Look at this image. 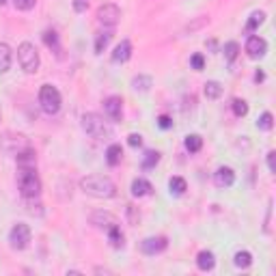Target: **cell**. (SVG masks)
<instances>
[{"instance_id": "9", "label": "cell", "mask_w": 276, "mask_h": 276, "mask_svg": "<svg viewBox=\"0 0 276 276\" xmlns=\"http://www.w3.org/2000/svg\"><path fill=\"white\" fill-rule=\"evenodd\" d=\"M166 246H169V242H166V237L158 235V237H147V239H143L141 250L145 252V255L154 257V255H160V252H164V250H166Z\"/></svg>"}, {"instance_id": "30", "label": "cell", "mask_w": 276, "mask_h": 276, "mask_svg": "<svg viewBox=\"0 0 276 276\" xmlns=\"http://www.w3.org/2000/svg\"><path fill=\"white\" fill-rule=\"evenodd\" d=\"M257 127L263 129V132H270V129L274 127V117H272L270 112H263L259 117V121H257Z\"/></svg>"}, {"instance_id": "19", "label": "cell", "mask_w": 276, "mask_h": 276, "mask_svg": "<svg viewBox=\"0 0 276 276\" xmlns=\"http://www.w3.org/2000/svg\"><path fill=\"white\" fill-rule=\"evenodd\" d=\"M184 145H186V149L190 151V154H199L201 147H203V138L199 134H188Z\"/></svg>"}, {"instance_id": "37", "label": "cell", "mask_w": 276, "mask_h": 276, "mask_svg": "<svg viewBox=\"0 0 276 276\" xmlns=\"http://www.w3.org/2000/svg\"><path fill=\"white\" fill-rule=\"evenodd\" d=\"M263 80H265V74H263V71H257V74H255V82H263Z\"/></svg>"}, {"instance_id": "33", "label": "cell", "mask_w": 276, "mask_h": 276, "mask_svg": "<svg viewBox=\"0 0 276 276\" xmlns=\"http://www.w3.org/2000/svg\"><path fill=\"white\" fill-rule=\"evenodd\" d=\"M158 125L162 127V129H171L173 127V119L166 117V114H160V117H158Z\"/></svg>"}, {"instance_id": "38", "label": "cell", "mask_w": 276, "mask_h": 276, "mask_svg": "<svg viewBox=\"0 0 276 276\" xmlns=\"http://www.w3.org/2000/svg\"><path fill=\"white\" fill-rule=\"evenodd\" d=\"M5 3H7V0H0V5H5Z\"/></svg>"}, {"instance_id": "24", "label": "cell", "mask_w": 276, "mask_h": 276, "mask_svg": "<svg viewBox=\"0 0 276 276\" xmlns=\"http://www.w3.org/2000/svg\"><path fill=\"white\" fill-rule=\"evenodd\" d=\"M265 22V13L263 11H255L250 16V20H248V24H246V31L248 33H252V31H257V28L261 26Z\"/></svg>"}, {"instance_id": "23", "label": "cell", "mask_w": 276, "mask_h": 276, "mask_svg": "<svg viewBox=\"0 0 276 276\" xmlns=\"http://www.w3.org/2000/svg\"><path fill=\"white\" fill-rule=\"evenodd\" d=\"M112 39V31H106V33H99L97 39H95V54H101L106 50V46L110 43Z\"/></svg>"}, {"instance_id": "11", "label": "cell", "mask_w": 276, "mask_h": 276, "mask_svg": "<svg viewBox=\"0 0 276 276\" xmlns=\"http://www.w3.org/2000/svg\"><path fill=\"white\" fill-rule=\"evenodd\" d=\"M235 181V173L233 169H229V166H220L216 173H214V184L218 188H231Z\"/></svg>"}, {"instance_id": "21", "label": "cell", "mask_w": 276, "mask_h": 276, "mask_svg": "<svg viewBox=\"0 0 276 276\" xmlns=\"http://www.w3.org/2000/svg\"><path fill=\"white\" fill-rule=\"evenodd\" d=\"M108 239H110V246H112V248H123V233H121L119 224H117V227H110V229H108Z\"/></svg>"}, {"instance_id": "10", "label": "cell", "mask_w": 276, "mask_h": 276, "mask_svg": "<svg viewBox=\"0 0 276 276\" xmlns=\"http://www.w3.org/2000/svg\"><path fill=\"white\" fill-rule=\"evenodd\" d=\"M104 112H106V117L110 119L112 123L121 121V114H123V99H121L119 95L108 97V99L104 101Z\"/></svg>"}, {"instance_id": "12", "label": "cell", "mask_w": 276, "mask_h": 276, "mask_svg": "<svg viewBox=\"0 0 276 276\" xmlns=\"http://www.w3.org/2000/svg\"><path fill=\"white\" fill-rule=\"evenodd\" d=\"M91 222L95 224V227H101V229H110V227H117L119 220L117 216H112L110 212H97L91 216Z\"/></svg>"}, {"instance_id": "22", "label": "cell", "mask_w": 276, "mask_h": 276, "mask_svg": "<svg viewBox=\"0 0 276 276\" xmlns=\"http://www.w3.org/2000/svg\"><path fill=\"white\" fill-rule=\"evenodd\" d=\"M233 263L237 267H242V270H246V267L252 265V255H250L248 250H239L237 255H235V259H233Z\"/></svg>"}, {"instance_id": "15", "label": "cell", "mask_w": 276, "mask_h": 276, "mask_svg": "<svg viewBox=\"0 0 276 276\" xmlns=\"http://www.w3.org/2000/svg\"><path fill=\"white\" fill-rule=\"evenodd\" d=\"M13 63V52L7 43H0V74H7Z\"/></svg>"}, {"instance_id": "16", "label": "cell", "mask_w": 276, "mask_h": 276, "mask_svg": "<svg viewBox=\"0 0 276 276\" xmlns=\"http://www.w3.org/2000/svg\"><path fill=\"white\" fill-rule=\"evenodd\" d=\"M151 190H154V186H151L147 179H134L132 181V194H134V197H138V199H141V197H149Z\"/></svg>"}, {"instance_id": "28", "label": "cell", "mask_w": 276, "mask_h": 276, "mask_svg": "<svg viewBox=\"0 0 276 276\" xmlns=\"http://www.w3.org/2000/svg\"><path fill=\"white\" fill-rule=\"evenodd\" d=\"M231 108H233L235 117H246V114H248V104H246L244 99H239V97L231 101Z\"/></svg>"}, {"instance_id": "32", "label": "cell", "mask_w": 276, "mask_h": 276, "mask_svg": "<svg viewBox=\"0 0 276 276\" xmlns=\"http://www.w3.org/2000/svg\"><path fill=\"white\" fill-rule=\"evenodd\" d=\"M190 65H192V69L201 71V69H203V65H205V59H203V54H192Z\"/></svg>"}, {"instance_id": "18", "label": "cell", "mask_w": 276, "mask_h": 276, "mask_svg": "<svg viewBox=\"0 0 276 276\" xmlns=\"http://www.w3.org/2000/svg\"><path fill=\"white\" fill-rule=\"evenodd\" d=\"M169 190L171 194H175V197H181L186 190H188V184L184 177H171L169 179Z\"/></svg>"}, {"instance_id": "29", "label": "cell", "mask_w": 276, "mask_h": 276, "mask_svg": "<svg viewBox=\"0 0 276 276\" xmlns=\"http://www.w3.org/2000/svg\"><path fill=\"white\" fill-rule=\"evenodd\" d=\"M158 162H160V154H158V151H147L145 158H143V169L149 171V169H154Z\"/></svg>"}, {"instance_id": "2", "label": "cell", "mask_w": 276, "mask_h": 276, "mask_svg": "<svg viewBox=\"0 0 276 276\" xmlns=\"http://www.w3.org/2000/svg\"><path fill=\"white\" fill-rule=\"evenodd\" d=\"M18 188L24 199H37L41 194V179L37 175V166H18Z\"/></svg>"}, {"instance_id": "35", "label": "cell", "mask_w": 276, "mask_h": 276, "mask_svg": "<svg viewBox=\"0 0 276 276\" xmlns=\"http://www.w3.org/2000/svg\"><path fill=\"white\" fill-rule=\"evenodd\" d=\"M89 7V0H74V11L76 13H84Z\"/></svg>"}, {"instance_id": "4", "label": "cell", "mask_w": 276, "mask_h": 276, "mask_svg": "<svg viewBox=\"0 0 276 276\" xmlns=\"http://www.w3.org/2000/svg\"><path fill=\"white\" fill-rule=\"evenodd\" d=\"M82 129L93 138H106V136L112 134V129L104 121V117H99V114H95V112L82 114Z\"/></svg>"}, {"instance_id": "8", "label": "cell", "mask_w": 276, "mask_h": 276, "mask_svg": "<svg viewBox=\"0 0 276 276\" xmlns=\"http://www.w3.org/2000/svg\"><path fill=\"white\" fill-rule=\"evenodd\" d=\"M267 52V43L263 37H259V35H250L248 41H246V54L250 56V59H263Z\"/></svg>"}, {"instance_id": "7", "label": "cell", "mask_w": 276, "mask_h": 276, "mask_svg": "<svg viewBox=\"0 0 276 276\" xmlns=\"http://www.w3.org/2000/svg\"><path fill=\"white\" fill-rule=\"evenodd\" d=\"M121 20V9L117 5H101L97 9V22L108 28H114Z\"/></svg>"}, {"instance_id": "31", "label": "cell", "mask_w": 276, "mask_h": 276, "mask_svg": "<svg viewBox=\"0 0 276 276\" xmlns=\"http://www.w3.org/2000/svg\"><path fill=\"white\" fill-rule=\"evenodd\" d=\"M35 3H37V0H13L16 9H20V11H31L35 7Z\"/></svg>"}, {"instance_id": "13", "label": "cell", "mask_w": 276, "mask_h": 276, "mask_svg": "<svg viewBox=\"0 0 276 276\" xmlns=\"http://www.w3.org/2000/svg\"><path fill=\"white\" fill-rule=\"evenodd\" d=\"M129 56H132V43H129L127 39H123L119 46L114 48L112 61H114V63H125V61H129Z\"/></svg>"}, {"instance_id": "5", "label": "cell", "mask_w": 276, "mask_h": 276, "mask_svg": "<svg viewBox=\"0 0 276 276\" xmlns=\"http://www.w3.org/2000/svg\"><path fill=\"white\" fill-rule=\"evenodd\" d=\"M18 59H20V65H22V69H24L26 74H35V71L39 69V52H37V48H35L31 41L20 43Z\"/></svg>"}, {"instance_id": "27", "label": "cell", "mask_w": 276, "mask_h": 276, "mask_svg": "<svg viewBox=\"0 0 276 276\" xmlns=\"http://www.w3.org/2000/svg\"><path fill=\"white\" fill-rule=\"evenodd\" d=\"M43 41H46V46L52 48L54 52H59V50H61V46H59V35H56L54 31H46V33H43Z\"/></svg>"}, {"instance_id": "1", "label": "cell", "mask_w": 276, "mask_h": 276, "mask_svg": "<svg viewBox=\"0 0 276 276\" xmlns=\"http://www.w3.org/2000/svg\"><path fill=\"white\" fill-rule=\"evenodd\" d=\"M80 188L84 194L95 199H112L117 194V186L114 181L106 175H86L80 179Z\"/></svg>"}, {"instance_id": "17", "label": "cell", "mask_w": 276, "mask_h": 276, "mask_svg": "<svg viewBox=\"0 0 276 276\" xmlns=\"http://www.w3.org/2000/svg\"><path fill=\"white\" fill-rule=\"evenodd\" d=\"M121 158H123L121 145H110V147L106 149V162L110 164V166H117L121 162Z\"/></svg>"}, {"instance_id": "36", "label": "cell", "mask_w": 276, "mask_h": 276, "mask_svg": "<svg viewBox=\"0 0 276 276\" xmlns=\"http://www.w3.org/2000/svg\"><path fill=\"white\" fill-rule=\"evenodd\" d=\"M267 169H270V173H276V154L274 151L267 154Z\"/></svg>"}, {"instance_id": "14", "label": "cell", "mask_w": 276, "mask_h": 276, "mask_svg": "<svg viewBox=\"0 0 276 276\" xmlns=\"http://www.w3.org/2000/svg\"><path fill=\"white\" fill-rule=\"evenodd\" d=\"M197 265H199V270H203V272L214 270V265H216V257H214V252H209V250H201V252H199V257H197Z\"/></svg>"}, {"instance_id": "20", "label": "cell", "mask_w": 276, "mask_h": 276, "mask_svg": "<svg viewBox=\"0 0 276 276\" xmlns=\"http://www.w3.org/2000/svg\"><path fill=\"white\" fill-rule=\"evenodd\" d=\"M205 97L207 99H218L222 95V84L220 82H216V80H209V82H205Z\"/></svg>"}, {"instance_id": "3", "label": "cell", "mask_w": 276, "mask_h": 276, "mask_svg": "<svg viewBox=\"0 0 276 276\" xmlns=\"http://www.w3.org/2000/svg\"><path fill=\"white\" fill-rule=\"evenodd\" d=\"M61 104H63V99H61V93L56 86L43 84L39 89V106L46 114H56L61 110Z\"/></svg>"}, {"instance_id": "34", "label": "cell", "mask_w": 276, "mask_h": 276, "mask_svg": "<svg viewBox=\"0 0 276 276\" xmlns=\"http://www.w3.org/2000/svg\"><path fill=\"white\" fill-rule=\"evenodd\" d=\"M127 143H129V147H141V145H143V136L141 134H129L127 136Z\"/></svg>"}, {"instance_id": "26", "label": "cell", "mask_w": 276, "mask_h": 276, "mask_svg": "<svg viewBox=\"0 0 276 276\" xmlns=\"http://www.w3.org/2000/svg\"><path fill=\"white\" fill-rule=\"evenodd\" d=\"M237 54H239V46H237V41H229V43H224V59H227L229 63H233L237 59Z\"/></svg>"}, {"instance_id": "25", "label": "cell", "mask_w": 276, "mask_h": 276, "mask_svg": "<svg viewBox=\"0 0 276 276\" xmlns=\"http://www.w3.org/2000/svg\"><path fill=\"white\" fill-rule=\"evenodd\" d=\"M151 84H154V80H151V76H136L132 80V86L136 91H149Z\"/></svg>"}, {"instance_id": "6", "label": "cell", "mask_w": 276, "mask_h": 276, "mask_svg": "<svg viewBox=\"0 0 276 276\" xmlns=\"http://www.w3.org/2000/svg\"><path fill=\"white\" fill-rule=\"evenodd\" d=\"M9 244L13 250H24L26 246L31 244V227L24 222H18L9 233Z\"/></svg>"}]
</instances>
